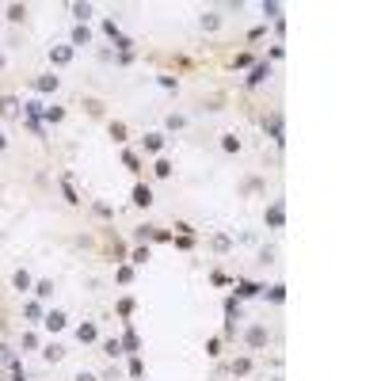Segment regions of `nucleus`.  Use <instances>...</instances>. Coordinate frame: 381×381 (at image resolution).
Wrapping results in <instances>:
<instances>
[{"instance_id": "cd10ccee", "label": "nucleus", "mask_w": 381, "mask_h": 381, "mask_svg": "<svg viewBox=\"0 0 381 381\" xmlns=\"http://www.w3.org/2000/svg\"><path fill=\"white\" fill-rule=\"evenodd\" d=\"M111 137H115V141H126V126H122V122H111Z\"/></svg>"}, {"instance_id": "ddd939ff", "label": "nucleus", "mask_w": 381, "mask_h": 381, "mask_svg": "<svg viewBox=\"0 0 381 381\" xmlns=\"http://www.w3.org/2000/svg\"><path fill=\"white\" fill-rule=\"evenodd\" d=\"M12 286H15V290H31L34 282H31V275H27V271H15V275H12Z\"/></svg>"}, {"instance_id": "58836bf2", "label": "nucleus", "mask_w": 381, "mask_h": 381, "mask_svg": "<svg viewBox=\"0 0 381 381\" xmlns=\"http://www.w3.org/2000/svg\"><path fill=\"white\" fill-rule=\"evenodd\" d=\"M275 381H279V378H275Z\"/></svg>"}, {"instance_id": "9d476101", "label": "nucleus", "mask_w": 381, "mask_h": 381, "mask_svg": "<svg viewBox=\"0 0 381 381\" xmlns=\"http://www.w3.org/2000/svg\"><path fill=\"white\" fill-rule=\"evenodd\" d=\"M34 92H58V76H38V80H34Z\"/></svg>"}, {"instance_id": "39448f33", "label": "nucleus", "mask_w": 381, "mask_h": 381, "mask_svg": "<svg viewBox=\"0 0 381 381\" xmlns=\"http://www.w3.org/2000/svg\"><path fill=\"white\" fill-rule=\"evenodd\" d=\"M267 130H271V137H275V145H282V141H286V133H282V115H271Z\"/></svg>"}, {"instance_id": "4be33fe9", "label": "nucleus", "mask_w": 381, "mask_h": 381, "mask_svg": "<svg viewBox=\"0 0 381 381\" xmlns=\"http://www.w3.org/2000/svg\"><path fill=\"white\" fill-rule=\"evenodd\" d=\"M267 297H271L275 305H282V301H286V286H271V293H267Z\"/></svg>"}, {"instance_id": "393cba45", "label": "nucleus", "mask_w": 381, "mask_h": 381, "mask_svg": "<svg viewBox=\"0 0 381 381\" xmlns=\"http://www.w3.org/2000/svg\"><path fill=\"white\" fill-rule=\"evenodd\" d=\"M218 23H221L218 12H206V15H202V27H206V31H218Z\"/></svg>"}, {"instance_id": "dca6fc26", "label": "nucleus", "mask_w": 381, "mask_h": 381, "mask_svg": "<svg viewBox=\"0 0 381 381\" xmlns=\"http://www.w3.org/2000/svg\"><path fill=\"white\" fill-rule=\"evenodd\" d=\"M15 111H19V103H15V95H4V99H0V115H8V118H12Z\"/></svg>"}, {"instance_id": "72a5a7b5", "label": "nucleus", "mask_w": 381, "mask_h": 381, "mask_svg": "<svg viewBox=\"0 0 381 381\" xmlns=\"http://www.w3.org/2000/svg\"><path fill=\"white\" fill-rule=\"evenodd\" d=\"M214 248H218V252H229V236H214Z\"/></svg>"}, {"instance_id": "7c9ffc66", "label": "nucleus", "mask_w": 381, "mask_h": 381, "mask_svg": "<svg viewBox=\"0 0 381 381\" xmlns=\"http://www.w3.org/2000/svg\"><path fill=\"white\" fill-rule=\"evenodd\" d=\"M157 176L168 179V176H172V164H168V160H157Z\"/></svg>"}, {"instance_id": "0eeeda50", "label": "nucleus", "mask_w": 381, "mask_h": 381, "mask_svg": "<svg viewBox=\"0 0 381 381\" xmlns=\"http://www.w3.org/2000/svg\"><path fill=\"white\" fill-rule=\"evenodd\" d=\"M133 202L137 206H153V190H149L145 183H137V187H133Z\"/></svg>"}, {"instance_id": "f8f14e48", "label": "nucleus", "mask_w": 381, "mask_h": 381, "mask_svg": "<svg viewBox=\"0 0 381 381\" xmlns=\"http://www.w3.org/2000/svg\"><path fill=\"white\" fill-rule=\"evenodd\" d=\"M259 290L263 286H255V282H236V297H255Z\"/></svg>"}, {"instance_id": "f3484780", "label": "nucleus", "mask_w": 381, "mask_h": 381, "mask_svg": "<svg viewBox=\"0 0 381 381\" xmlns=\"http://www.w3.org/2000/svg\"><path fill=\"white\" fill-rule=\"evenodd\" d=\"M221 149H225V153H236V149H240V137H236V133H221Z\"/></svg>"}, {"instance_id": "423d86ee", "label": "nucleus", "mask_w": 381, "mask_h": 381, "mask_svg": "<svg viewBox=\"0 0 381 381\" xmlns=\"http://www.w3.org/2000/svg\"><path fill=\"white\" fill-rule=\"evenodd\" d=\"M76 339H80V343H95V339H99L95 324H80V328H76Z\"/></svg>"}, {"instance_id": "f03ea898", "label": "nucleus", "mask_w": 381, "mask_h": 381, "mask_svg": "<svg viewBox=\"0 0 381 381\" xmlns=\"http://www.w3.org/2000/svg\"><path fill=\"white\" fill-rule=\"evenodd\" d=\"M267 76H271V65H267V61H259V65H255V69L248 73V88H259Z\"/></svg>"}, {"instance_id": "f704fd0d", "label": "nucleus", "mask_w": 381, "mask_h": 381, "mask_svg": "<svg viewBox=\"0 0 381 381\" xmlns=\"http://www.w3.org/2000/svg\"><path fill=\"white\" fill-rule=\"evenodd\" d=\"M130 259H133V263H145V259H149V248H137V252L130 255Z\"/></svg>"}, {"instance_id": "7ed1b4c3", "label": "nucleus", "mask_w": 381, "mask_h": 381, "mask_svg": "<svg viewBox=\"0 0 381 381\" xmlns=\"http://www.w3.org/2000/svg\"><path fill=\"white\" fill-rule=\"evenodd\" d=\"M42 324L50 328V332H61V328H65V313H61V309H50V313L42 317Z\"/></svg>"}, {"instance_id": "c9c22d12", "label": "nucleus", "mask_w": 381, "mask_h": 381, "mask_svg": "<svg viewBox=\"0 0 381 381\" xmlns=\"http://www.w3.org/2000/svg\"><path fill=\"white\" fill-rule=\"evenodd\" d=\"M73 381H95V374H88V370H80V374H76Z\"/></svg>"}, {"instance_id": "6e6552de", "label": "nucleus", "mask_w": 381, "mask_h": 381, "mask_svg": "<svg viewBox=\"0 0 381 381\" xmlns=\"http://www.w3.org/2000/svg\"><path fill=\"white\" fill-rule=\"evenodd\" d=\"M263 343H267V328H259V324L248 328V347H263Z\"/></svg>"}, {"instance_id": "9b49d317", "label": "nucleus", "mask_w": 381, "mask_h": 381, "mask_svg": "<svg viewBox=\"0 0 381 381\" xmlns=\"http://www.w3.org/2000/svg\"><path fill=\"white\" fill-rule=\"evenodd\" d=\"M42 358L46 362H61V358H65V347H61V343H50V347L42 351Z\"/></svg>"}, {"instance_id": "2eb2a0df", "label": "nucleus", "mask_w": 381, "mask_h": 381, "mask_svg": "<svg viewBox=\"0 0 381 381\" xmlns=\"http://www.w3.org/2000/svg\"><path fill=\"white\" fill-rule=\"evenodd\" d=\"M103 34H107L111 42H118V38H122V31H118V23H115V19H103Z\"/></svg>"}, {"instance_id": "a211bd4d", "label": "nucleus", "mask_w": 381, "mask_h": 381, "mask_svg": "<svg viewBox=\"0 0 381 381\" xmlns=\"http://www.w3.org/2000/svg\"><path fill=\"white\" fill-rule=\"evenodd\" d=\"M122 347H126V351H137V347H141V339H137V332H133V328H126V336H122Z\"/></svg>"}, {"instance_id": "a878e982", "label": "nucleus", "mask_w": 381, "mask_h": 381, "mask_svg": "<svg viewBox=\"0 0 381 381\" xmlns=\"http://www.w3.org/2000/svg\"><path fill=\"white\" fill-rule=\"evenodd\" d=\"M73 15L80 19V23H84V19L92 15V4H73Z\"/></svg>"}, {"instance_id": "e433bc0d", "label": "nucleus", "mask_w": 381, "mask_h": 381, "mask_svg": "<svg viewBox=\"0 0 381 381\" xmlns=\"http://www.w3.org/2000/svg\"><path fill=\"white\" fill-rule=\"evenodd\" d=\"M4 145H8V137H4V133H0V149H4Z\"/></svg>"}, {"instance_id": "5701e85b", "label": "nucleus", "mask_w": 381, "mask_h": 381, "mask_svg": "<svg viewBox=\"0 0 381 381\" xmlns=\"http://www.w3.org/2000/svg\"><path fill=\"white\" fill-rule=\"evenodd\" d=\"M141 374H145V362L133 354V358H130V378H141Z\"/></svg>"}, {"instance_id": "f257e3e1", "label": "nucleus", "mask_w": 381, "mask_h": 381, "mask_svg": "<svg viewBox=\"0 0 381 381\" xmlns=\"http://www.w3.org/2000/svg\"><path fill=\"white\" fill-rule=\"evenodd\" d=\"M267 225H271V229H282V225H286V202H282V198H275V202L267 206Z\"/></svg>"}, {"instance_id": "20e7f679", "label": "nucleus", "mask_w": 381, "mask_h": 381, "mask_svg": "<svg viewBox=\"0 0 381 381\" xmlns=\"http://www.w3.org/2000/svg\"><path fill=\"white\" fill-rule=\"evenodd\" d=\"M50 61H54V65H69V61H73V46H54V50H50Z\"/></svg>"}, {"instance_id": "4468645a", "label": "nucleus", "mask_w": 381, "mask_h": 381, "mask_svg": "<svg viewBox=\"0 0 381 381\" xmlns=\"http://www.w3.org/2000/svg\"><path fill=\"white\" fill-rule=\"evenodd\" d=\"M145 149L149 153H160L164 149V133H145Z\"/></svg>"}, {"instance_id": "1a4fd4ad", "label": "nucleus", "mask_w": 381, "mask_h": 381, "mask_svg": "<svg viewBox=\"0 0 381 381\" xmlns=\"http://www.w3.org/2000/svg\"><path fill=\"white\" fill-rule=\"evenodd\" d=\"M88 42H92V31L84 23H76L73 27V46H88Z\"/></svg>"}, {"instance_id": "473e14b6", "label": "nucleus", "mask_w": 381, "mask_h": 381, "mask_svg": "<svg viewBox=\"0 0 381 381\" xmlns=\"http://www.w3.org/2000/svg\"><path fill=\"white\" fill-rule=\"evenodd\" d=\"M157 84H160V88H168V92H176V88H179V84L172 80V76H157Z\"/></svg>"}, {"instance_id": "412c9836", "label": "nucleus", "mask_w": 381, "mask_h": 381, "mask_svg": "<svg viewBox=\"0 0 381 381\" xmlns=\"http://www.w3.org/2000/svg\"><path fill=\"white\" fill-rule=\"evenodd\" d=\"M34 293H38V297H50V293H54V282H50V279L34 282Z\"/></svg>"}, {"instance_id": "4c0bfd02", "label": "nucleus", "mask_w": 381, "mask_h": 381, "mask_svg": "<svg viewBox=\"0 0 381 381\" xmlns=\"http://www.w3.org/2000/svg\"><path fill=\"white\" fill-rule=\"evenodd\" d=\"M0 69H4V58H0Z\"/></svg>"}, {"instance_id": "2f4dec72", "label": "nucleus", "mask_w": 381, "mask_h": 381, "mask_svg": "<svg viewBox=\"0 0 381 381\" xmlns=\"http://www.w3.org/2000/svg\"><path fill=\"white\" fill-rule=\"evenodd\" d=\"M248 370H252V362H248V358H240V362H233V374H236V378H240V374H248Z\"/></svg>"}, {"instance_id": "6ab92c4d", "label": "nucleus", "mask_w": 381, "mask_h": 381, "mask_svg": "<svg viewBox=\"0 0 381 381\" xmlns=\"http://www.w3.org/2000/svg\"><path fill=\"white\" fill-rule=\"evenodd\" d=\"M103 354H107V358H118V354H122V343H118V339H103Z\"/></svg>"}, {"instance_id": "c85d7f7f", "label": "nucleus", "mask_w": 381, "mask_h": 381, "mask_svg": "<svg viewBox=\"0 0 381 381\" xmlns=\"http://www.w3.org/2000/svg\"><path fill=\"white\" fill-rule=\"evenodd\" d=\"M23 15H27V8H19V4H12V8H8V19H12V23H19Z\"/></svg>"}, {"instance_id": "b1692460", "label": "nucleus", "mask_w": 381, "mask_h": 381, "mask_svg": "<svg viewBox=\"0 0 381 381\" xmlns=\"http://www.w3.org/2000/svg\"><path fill=\"white\" fill-rule=\"evenodd\" d=\"M42 115H46V122H61V118H65V111H61V107H46Z\"/></svg>"}, {"instance_id": "aec40b11", "label": "nucleus", "mask_w": 381, "mask_h": 381, "mask_svg": "<svg viewBox=\"0 0 381 381\" xmlns=\"http://www.w3.org/2000/svg\"><path fill=\"white\" fill-rule=\"evenodd\" d=\"M263 15H267V19H275V23H279V19H282V4H275V0H271V4H263Z\"/></svg>"}, {"instance_id": "c756f323", "label": "nucleus", "mask_w": 381, "mask_h": 381, "mask_svg": "<svg viewBox=\"0 0 381 381\" xmlns=\"http://www.w3.org/2000/svg\"><path fill=\"white\" fill-rule=\"evenodd\" d=\"M23 313H27V317H31V320H38V317H42V309H38V305H34V301H27V305H23Z\"/></svg>"}, {"instance_id": "bb28decb", "label": "nucleus", "mask_w": 381, "mask_h": 381, "mask_svg": "<svg viewBox=\"0 0 381 381\" xmlns=\"http://www.w3.org/2000/svg\"><path fill=\"white\" fill-rule=\"evenodd\" d=\"M61 190H65V198H69V202H80V198H76V190H73V183H69V179H61Z\"/></svg>"}]
</instances>
